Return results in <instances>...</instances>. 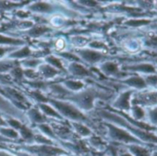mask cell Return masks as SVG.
<instances>
[{"label":"cell","instance_id":"obj_1","mask_svg":"<svg viewBox=\"0 0 157 156\" xmlns=\"http://www.w3.org/2000/svg\"><path fill=\"white\" fill-rule=\"evenodd\" d=\"M24 150L28 152L29 155L33 156H63L67 155V151L52 145H33L27 146Z\"/></svg>","mask_w":157,"mask_h":156},{"label":"cell","instance_id":"obj_2","mask_svg":"<svg viewBox=\"0 0 157 156\" xmlns=\"http://www.w3.org/2000/svg\"><path fill=\"white\" fill-rule=\"evenodd\" d=\"M109 127V135L110 137L117 140V141H120V142H124V143H129V144H138L140 142V140L135 138L134 136L130 135L128 132L118 128L117 127L114 126H108Z\"/></svg>","mask_w":157,"mask_h":156},{"label":"cell","instance_id":"obj_3","mask_svg":"<svg viewBox=\"0 0 157 156\" xmlns=\"http://www.w3.org/2000/svg\"><path fill=\"white\" fill-rule=\"evenodd\" d=\"M52 103L54 104V105L66 116H68L72 119H86L85 116L78 111L77 110L75 107L65 104V103H61V102H56V101H52Z\"/></svg>","mask_w":157,"mask_h":156},{"label":"cell","instance_id":"obj_4","mask_svg":"<svg viewBox=\"0 0 157 156\" xmlns=\"http://www.w3.org/2000/svg\"><path fill=\"white\" fill-rule=\"evenodd\" d=\"M128 152L133 156H151V153L147 149L138 144H130L128 146Z\"/></svg>","mask_w":157,"mask_h":156},{"label":"cell","instance_id":"obj_5","mask_svg":"<svg viewBox=\"0 0 157 156\" xmlns=\"http://www.w3.org/2000/svg\"><path fill=\"white\" fill-rule=\"evenodd\" d=\"M127 84L132 86V87H135V88H138V89H143L146 87V82L142 79L140 77H131L129 79H128L126 82H125Z\"/></svg>","mask_w":157,"mask_h":156},{"label":"cell","instance_id":"obj_6","mask_svg":"<svg viewBox=\"0 0 157 156\" xmlns=\"http://www.w3.org/2000/svg\"><path fill=\"white\" fill-rule=\"evenodd\" d=\"M82 55L83 56V58L89 62H97L102 58V55L94 52V51H91V50H84L82 52Z\"/></svg>","mask_w":157,"mask_h":156},{"label":"cell","instance_id":"obj_7","mask_svg":"<svg viewBox=\"0 0 157 156\" xmlns=\"http://www.w3.org/2000/svg\"><path fill=\"white\" fill-rule=\"evenodd\" d=\"M130 94H131L130 92H127V93L121 94L120 97L118 98V100L116 103L117 107H120V108H123V109H128L129 108V97H130Z\"/></svg>","mask_w":157,"mask_h":156},{"label":"cell","instance_id":"obj_8","mask_svg":"<svg viewBox=\"0 0 157 156\" xmlns=\"http://www.w3.org/2000/svg\"><path fill=\"white\" fill-rule=\"evenodd\" d=\"M70 69L74 74L78 75V76H86L89 74L88 70L84 67H82V65H78L77 63H73L70 66Z\"/></svg>","mask_w":157,"mask_h":156},{"label":"cell","instance_id":"obj_9","mask_svg":"<svg viewBox=\"0 0 157 156\" xmlns=\"http://www.w3.org/2000/svg\"><path fill=\"white\" fill-rule=\"evenodd\" d=\"M93 101H94V97L90 93H84L81 97V104L85 108H91L93 106Z\"/></svg>","mask_w":157,"mask_h":156},{"label":"cell","instance_id":"obj_10","mask_svg":"<svg viewBox=\"0 0 157 156\" xmlns=\"http://www.w3.org/2000/svg\"><path fill=\"white\" fill-rule=\"evenodd\" d=\"M133 70H139L141 72H145V73H154L155 69L151 65L149 64H140L138 66H135L133 67H131Z\"/></svg>","mask_w":157,"mask_h":156},{"label":"cell","instance_id":"obj_11","mask_svg":"<svg viewBox=\"0 0 157 156\" xmlns=\"http://www.w3.org/2000/svg\"><path fill=\"white\" fill-rule=\"evenodd\" d=\"M31 10H34V11H40V12H45V11H49L51 10V6L47 3H35L34 5H33L31 7Z\"/></svg>","mask_w":157,"mask_h":156},{"label":"cell","instance_id":"obj_12","mask_svg":"<svg viewBox=\"0 0 157 156\" xmlns=\"http://www.w3.org/2000/svg\"><path fill=\"white\" fill-rule=\"evenodd\" d=\"M0 133L3 135V137L6 139L7 137L10 139H17L18 133L14 129L11 128H0Z\"/></svg>","mask_w":157,"mask_h":156},{"label":"cell","instance_id":"obj_13","mask_svg":"<svg viewBox=\"0 0 157 156\" xmlns=\"http://www.w3.org/2000/svg\"><path fill=\"white\" fill-rule=\"evenodd\" d=\"M103 68L104 70L108 73V74H116L118 72V68L117 67L116 64L112 63V62H108V63H105L104 66H103Z\"/></svg>","mask_w":157,"mask_h":156},{"label":"cell","instance_id":"obj_14","mask_svg":"<svg viewBox=\"0 0 157 156\" xmlns=\"http://www.w3.org/2000/svg\"><path fill=\"white\" fill-rule=\"evenodd\" d=\"M19 129L21 130V135H22V138H23L25 140H31V139H33V133H32L31 130H30L29 128H27L26 127L21 126Z\"/></svg>","mask_w":157,"mask_h":156},{"label":"cell","instance_id":"obj_15","mask_svg":"<svg viewBox=\"0 0 157 156\" xmlns=\"http://www.w3.org/2000/svg\"><path fill=\"white\" fill-rule=\"evenodd\" d=\"M0 44H21L22 41L18 39H12L9 37H5L3 35H0Z\"/></svg>","mask_w":157,"mask_h":156},{"label":"cell","instance_id":"obj_16","mask_svg":"<svg viewBox=\"0 0 157 156\" xmlns=\"http://www.w3.org/2000/svg\"><path fill=\"white\" fill-rule=\"evenodd\" d=\"M42 71H43L44 75L45 77H48V78L54 77L57 73V71L55 68H53L52 67H50V66H44L42 67Z\"/></svg>","mask_w":157,"mask_h":156},{"label":"cell","instance_id":"obj_17","mask_svg":"<svg viewBox=\"0 0 157 156\" xmlns=\"http://www.w3.org/2000/svg\"><path fill=\"white\" fill-rule=\"evenodd\" d=\"M74 127L76 128V130L80 133L82 136H89L91 134V131L89 128H87L86 127L80 125V124H74Z\"/></svg>","mask_w":157,"mask_h":156},{"label":"cell","instance_id":"obj_18","mask_svg":"<svg viewBox=\"0 0 157 156\" xmlns=\"http://www.w3.org/2000/svg\"><path fill=\"white\" fill-rule=\"evenodd\" d=\"M47 31H49V29H47L46 27H41V26L35 27L32 31H30V35H32V36H38V35H41V34H43L44 32H45Z\"/></svg>","mask_w":157,"mask_h":156},{"label":"cell","instance_id":"obj_19","mask_svg":"<svg viewBox=\"0 0 157 156\" xmlns=\"http://www.w3.org/2000/svg\"><path fill=\"white\" fill-rule=\"evenodd\" d=\"M41 108L43 109V111L46 114V115H49V116H54L56 117H60V116L53 109L51 108L49 105H41Z\"/></svg>","mask_w":157,"mask_h":156},{"label":"cell","instance_id":"obj_20","mask_svg":"<svg viewBox=\"0 0 157 156\" xmlns=\"http://www.w3.org/2000/svg\"><path fill=\"white\" fill-rule=\"evenodd\" d=\"M30 116L33 117V119L35 121V122H43L44 120V116L36 110V109H33L30 111Z\"/></svg>","mask_w":157,"mask_h":156},{"label":"cell","instance_id":"obj_21","mask_svg":"<svg viewBox=\"0 0 157 156\" xmlns=\"http://www.w3.org/2000/svg\"><path fill=\"white\" fill-rule=\"evenodd\" d=\"M67 86L69 87L72 90H78L83 87V83L81 82H74V81H68L66 82Z\"/></svg>","mask_w":157,"mask_h":156},{"label":"cell","instance_id":"obj_22","mask_svg":"<svg viewBox=\"0 0 157 156\" xmlns=\"http://www.w3.org/2000/svg\"><path fill=\"white\" fill-rule=\"evenodd\" d=\"M150 22V21L147 20H131L127 22L128 25L129 26H141V25H146Z\"/></svg>","mask_w":157,"mask_h":156},{"label":"cell","instance_id":"obj_23","mask_svg":"<svg viewBox=\"0 0 157 156\" xmlns=\"http://www.w3.org/2000/svg\"><path fill=\"white\" fill-rule=\"evenodd\" d=\"M29 55H31V50L28 47H25V48L16 52L13 55V56H15V57H24V56H27Z\"/></svg>","mask_w":157,"mask_h":156},{"label":"cell","instance_id":"obj_24","mask_svg":"<svg viewBox=\"0 0 157 156\" xmlns=\"http://www.w3.org/2000/svg\"><path fill=\"white\" fill-rule=\"evenodd\" d=\"M47 61H48L49 63H51L52 65L56 66V67L63 69V67H62V64H61L60 60H59V59H57V58H56L55 56H49V57L47 58Z\"/></svg>","mask_w":157,"mask_h":156},{"label":"cell","instance_id":"obj_25","mask_svg":"<svg viewBox=\"0 0 157 156\" xmlns=\"http://www.w3.org/2000/svg\"><path fill=\"white\" fill-rule=\"evenodd\" d=\"M40 128H41V130H42L44 133H45L46 135H48V136H50V137H52V138H55V134H54V132H53V129H52L51 127H49L47 125H41V126H40Z\"/></svg>","mask_w":157,"mask_h":156},{"label":"cell","instance_id":"obj_26","mask_svg":"<svg viewBox=\"0 0 157 156\" xmlns=\"http://www.w3.org/2000/svg\"><path fill=\"white\" fill-rule=\"evenodd\" d=\"M8 92H9L14 98H16L17 100H19V101H24V97H23L19 92H17V91H15V90H13V89H8Z\"/></svg>","mask_w":157,"mask_h":156},{"label":"cell","instance_id":"obj_27","mask_svg":"<svg viewBox=\"0 0 157 156\" xmlns=\"http://www.w3.org/2000/svg\"><path fill=\"white\" fill-rule=\"evenodd\" d=\"M133 113H134L136 118H142L144 116V112H143V110L140 107H138V106L134 107Z\"/></svg>","mask_w":157,"mask_h":156},{"label":"cell","instance_id":"obj_28","mask_svg":"<svg viewBox=\"0 0 157 156\" xmlns=\"http://www.w3.org/2000/svg\"><path fill=\"white\" fill-rule=\"evenodd\" d=\"M0 107H2V109L7 110V111H11L10 105H8V103L5 100H3L1 97H0Z\"/></svg>","mask_w":157,"mask_h":156},{"label":"cell","instance_id":"obj_29","mask_svg":"<svg viewBox=\"0 0 157 156\" xmlns=\"http://www.w3.org/2000/svg\"><path fill=\"white\" fill-rule=\"evenodd\" d=\"M12 75L15 78H17V79H21V78L22 77V75H23V71L21 68H14L12 70Z\"/></svg>","mask_w":157,"mask_h":156},{"label":"cell","instance_id":"obj_30","mask_svg":"<svg viewBox=\"0 0 157 156\" xmlns=\"http://www.w3.org/2000/svg\"><path fill=\"white\" fill-rule=\"evenodd\" d=\"M150 116H151V122L154 123V124H157V107L154 108V109L151 112Z\"/></svg>","mask_w":157,"mask_h":156},{"label":"cell","instance_id":"obj_31","mask_svg":"<svg viewBox=\"0 0 157 156\" xmlns=\"http://www.w3.org/2000/svg\"><path fill=\"white\" fill-rule=\"evenodd\" d=\"M147 83L151 84V85H156L157 84V76H149L147 78Z\"/></svg>","mask_w":157,"mask_h":156},{"label":"cell","instance_id":"obj_32","mask_svg":"<svg viewBox=\"0 0 157 156\" xmlns=\"http://www.w3.org/2000/svg\"><path fill=\"white\" fill-rule=\"evenodd\" d=\"M52 89L54 90L55 93H62V94L67 93V91L64 90V89H63L61 86H59V85H55V86L52 87Z\"/></svg>","mask_w":157,"mask_h":156},{"label":"cell","instance_id":"obj_33","mask_svg":"<svg viewBox=\"0 0 157 156\" xmlns=\"http://www.w3.org/2000/svg\"><path fill=\"white\" fill-rule=\"evenodd\" d=\"M33 95L37 100H39V101H41V102H46V101H47V99H46L44 95H42L39 92H35V93H33Z\"/></svg>","mask_w":157,"mask_h":156},{"label":"cell","instance_id":"obj_34","mask_svg":"<svg viewBox=\"0 0 157 156\" xmlns=\"http://www.w3.org/2000/svg\"><path fill=\"white\" fill-rule=\"evenodd\" d=\"M56 130L57 134H60V135H65L66 133L68 132V128H67V127H56Z\"/></svg>","mask_w":157,"mask_h":156},{"label":"cell","instance_id":"obj_35","mask_svg":"<svg viewBox=\"0 0 157 156\" xmlns=\"http://www.w3.org/2000/svg\"><path fill=\"white\" fill-rule=\"evenodd\" d=\"M39 64V61L38 60H30V61H26L25 65L27 67H35Z\"/></svg>","mask_w":157,"mask_h":156},{"label":"cell","instance_id":"obj_36","mask_svg":"<svg viewBox=\"0 0 157 156\" xmlns=\"http://www.w3.org/2000/svg\"><path fill=\"white\" fill-rule=\"evenodd\" d=\"M10 124L13 127H15V128H20V127L21 126L20 123H19V121H16V120H10Z\"/></svg>","mask_w":157,"mask_h":156},{"label":"cell","instance_id":"obj_37","mask_svg":"<svg viewBox=\"0 0 157 156\" xmlns=\"http://www.w3.org/2000/svg\"><path fill=\"white\" fill-rule=\"evenodd\" d=\"M24 73H25V75H26L28 78H35V74H34L33 70H32V69H28V70H26Z\"/></svg>","mask_w":157,"mask_h":156},{"label":"cell","instance_id":"obj_38","mask_svg":"<svg viewBox=\"0 0 157 156\" xmlns=\"http://www.w3.org/2000/svg\"><path fill=\"white\" fill-rule=\"evenodd\" d=\"M91 46L92 47H96V48H102V47H104V44L99 43V42H94V43L91 44Z\"/></svg>","mask_w":157,"mask_h":156},{"label":"cell","instance_id":"obj_39","mask_svg":"<svg viewBox=\"0 0 157 156\" xmlns=\"http://www.w3.org/2000/svg\"><path fill=\"white\" fill-rule=\"evenodd\" d=\"M149 42H150V44L151 45H155V46H157V37H151V38H150L149 39Z\"/></svg>","mask_w":157,"mask_h":156},{"label":"cell","instance_id":"obj_40","mask_svg":"<svg viewBox=\"0 0 157 156\" xmlns=\"http://www.w3.org/2000/svg\"><path fill=\"white\" fill-rule=\"evenodd\" d=\"M82 3L86 4V5H89V6H95L96 5V2H94V1H83Z\"/></svg>","mask_w":157,"mask_h":156},{"label":"cell","instance_id":"obj_41","mask_svg":"<svg viewBox=\"0 0 157 156\" xmlns=\"http://www.w3.org/2000/svg\"><path fill=\"white\" fill-rule=\"evenodd\" d=\"M0 156H13V155L10 154V153H9V152L3 151V150H0Z\"/></svg>","mask_w":157,"mask_h":156},{"label":"cell","instance_id":"obj_42","mask_svg":"<svg viewBox=\"0 0 157 156\" xmlns=\"http://www.w3.org/2000/svg\"><path fill=\"white\" fill-rule=\"evenodd\" d=\"M64 56H66V57H68V58H72V59H78V58H77V56H75V55H72L71 54H64Z\"/></svg>","mask_w":157,"mask_h":156},{"label":"cell","instance_id":"obj_43","mask_svg":"<svg viewBox=\"0 0 157 156\" xmlns=\"http://www.w3.org/2000/svg\"><path fill=\"white\" fill-rule=\"evenodd\" d=\"M17 15L18 16H21V17H27L28 16V13H24V12H21V11H19L18 13H17Z\"/></svg>","mask_w":157,"mask_h":156},{"label":"cell","instance_id":"obj_44","mask_svg":"<svg viewBox=\"0 0 157 156\" xmlns=\"http://www.w3.org/2000/svg\"><path fill=\"white\" fill-rule=\"evenodd\" d=\"M119 156H133L130 152H128V151H126V152H123V153H120V155Z\"/></svg>","mask_w":157,"mask_h":156},{"label":"cell","instance_id":"obj_45","mask_svg":"<svg viewBox=\"0 0 157 156\" xmlns=\"http://www.w3.org/2000/svg\"><path fill=\"white\" fill-rule=\"evenodd\" d=\"M5 52H6V49H4V48H0V56H2V55L5 54Z\"/></svg>","mask_w":157,"mask_h":156},{"label":"cell","instance_id":"obj_46","mask_svg":"<svg viewBox=\"0 0 157 156\" xmlns=\"http://www.w3.org/2000/svg\"><path fill=\"white\" fill-rule=\"evenodd\" d=\"M0 141H7V139H5L2 136H0Z\"/></svg>","mask_w":157,"mask_h":156},{"label":"cell","instance_id":"obj_47","mask_svg":"<svg viewBox=\"0 0 157 156\" xmlns=\"http://www.w3.org/2000/svg\"><path fill=\"white\" fill-rule=\"evenodd\" d=\"M151 156H157V151H154L152 154H151Z\"/></svg>","mask_w":157,"mask_h":156}]
</instances>
